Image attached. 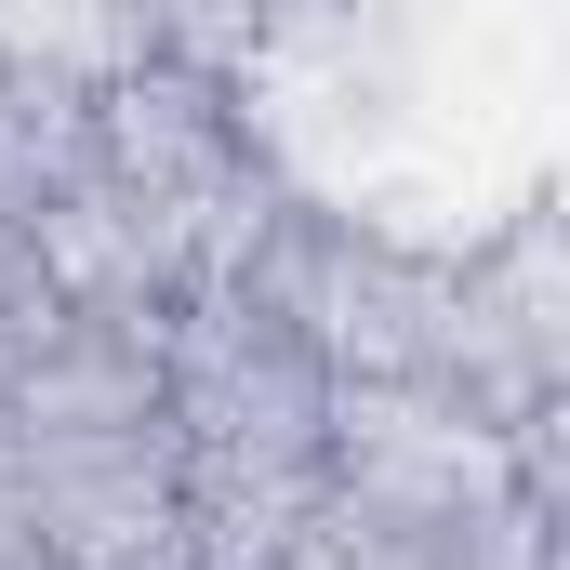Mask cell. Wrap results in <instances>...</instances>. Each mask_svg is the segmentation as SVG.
Instances as JSON below:
<instances>
[{
	"label": "cell",
	"instance_id": "obj_1",
	"mask_svg": "<svg viewBox=\"0 0 570 570\" xmlns=\"http://www.w3.org/2000/svg\"><path fill=\"white\" fill-rule=\"evenodd\" d=\"M27 478V425H13V399H0V491Z\"/></svg>",
	"mask_w": 570,
	"mask_h": 570
}]
</instances>
